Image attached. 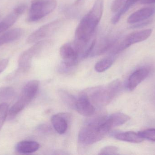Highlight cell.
Here are the masks:
<instances>
[{
  "mask_svg": "<svg viewBox=\"0 0 155 155\" xmlns=\"http://www.w3.org/2000/svg\"><path fill=\"white\" fill-rule=\"evenodd\" d=\"M23 33V30L20 28H15L5 32L0 35V47L19 39Z\"/></svg>",
  "mask_w": 155,
  "mask_h": 155,
  "instance_id": "17",
  "label": "cell"
},
{
  "mask_svg": "<svg viewBox=\"0 0 155 155\" xmlns=\"http://www.w3.org/2000/svg\"><path fill=\"white\" fill-rule=\"evenodd\" d=\"M136 1H138V0H136Z\"/></svg>",
  "mask_w": 155,
  "mask_h": 155,
  "instance_id": "30",
  "label": "cell"
},
{
  "mask_svg": "<svg viewBox=\"0 0 155 155\" xmlns=\"http://www.w3.org/2000/svg\"><path fill=\"white\" fill-rule=\"evenodd\" d=\"M40 82L31 80L25 85L17 102L9 109L8 115L13 117L21 113L35 97L39 90Z\"/></svg>",
  "mask_w": 155,
  "mask_h": 155,
  "instance_id": "4",
  "label": "cell"
},
{
  "mask_svg": "<svg viewBox=\"0 0 155 155\" xmlns=\"http://www.w3.org/2000/svg\"><path fill=\"white\" fill-rule=\"evenodd\" d=\"M152 22V20L150 19H147L145 21H143V22H139L135 24L134 25L132 28H140L146 26L150 24Z\"/></svg>",
  "mask_w": 155,
  "mask_h": 155,
  "instance_id": "26",
  "label": "cell"
},
{
  "mask_svg": "<svg viewBox=\"0 0 155 155\" xmlns=\"http://www.w3.org/2000/svg\"><path fill=\"white\" fill-rule=\"evenodd\" d=\"M119 40L117 35H109L104 36L98 42H96L91 53V56H98L110 52Z\"/></svg>",
  "mask_w": 155,
  "mask_h": 155,
  "instance_id": "9",
  "label": "cell"
},
{
  "mask_svg": "<svg viewBox=\"0 0 155 155\" xmlns=\"http://www.w3.org/2000/svg\"><path fill=\"white\" fill-rule=\"evenodd\" d=\"M151 72L150 67H140L133 72L128 77L127 82V90L132 91L134 90L142 82L145 80Z\"/></svg>",
  "mask_w": 155,
  "mask_h": 155,
  "instance_id": "10",
  "label": "cell"
},
{
  "mask_svg": "<svg viewBox=\"0 0 155 155\" xmlns=\"http://www.w3.org/2000/svg\"><path fill=\"white\" fill-rule=\"evenodd\" d=\"M155 13V7L142 8L133 13L128 17L127 22L135 24L149 19Z\"/></svg>",
  "mask_w": 155,
  "mask_h": 155,
  "instance_id": "13",
  "label": "cell"
},
{
  "mask_svg": "<svg viewBox=\"0 0 155 155\" xmlns=\"http://www.w3.org/2000/svg\"><path fill=\"white\" fill-rule=\"evenodd\" d=\"M51 42V41L50 40L40 41L23 52L20 56L18 60L19 70L23 72L29 70L34 57L42 51L47 45H50Z\"/></svg>",
  "mask_w": 155,
  "mask_h": 155,
  "instance_id": "7",
  "label": "cell"
},
{
  "mask_svg": "<svg viewBox=\"0 0 155 155\" xmlns=\"http://www.w3.org/2000/svg\"><path fill=\"white\" fill-rule=\"evenodd\" d=\"M104 2V0H95L92 9L77 25L73 43L80 59L88 57L93 50V39L103 15Z\"/></svg>",
  "mask_w": 155,
  "mask_h": 155,
  "instance_id": "1",
  "label": "cell"
},
{
  "mask_svg": "<svg viewBox=\"0 0 155 155\" xmlns=\"http://www.w3.org/2000/svg\"><path fill=\"white\" fill-rule=\"evenodd\" d=\"M9 111V107L6 103H0V130L2 129Z\"/></svg>",
  "mask_w": 155,
  "mask_h": 155,
  "instance_id": "22",
  "label": "cell"
},
{
  "mask_svg": "<svg viewBox=\"0 0 155 155\" xmlns=\"http://www.w3.org/2000/svg\"><path fill=\"white\" fill-rule=\"evenodd\" d=\"M86 0H76L74 2V5L75 6H80V5L84 3Z\"/></svg>",
  "mask_w": 155,
  "mask_h": 155,
  "instance_id": "28",
  "label": "cell"
},
{
  "mask_svg": "<svg viewBox=\"0 0 155 155\" xmlns=\"http://www.w3.org/2000/svg\"><path fill=\"white\" fill-rule=\"evenodd\" d=\"M152 32V29H148L136 31L129 34L121 41L119 40L110 51V54L117 56L131 45L147 40L150 37Z\"/></svg>",
  "mask_w": 155,
  "mask_h": 155,
  "instance_id": "6",
  "label": "cell"
},
{
  "mask_svg": "<svg viewBox=\"0 0 155 155\" xmlns=\"http://www.w3.org/2000/svg\"><path fill=\"white\" fill-rule=\"evenodd\" d=\"M127 1V0H114L111 6L112 12H117L124 6Z\"/></svg>",
  "mask_w": 155,
  "mask_h": 155,
  "instance_id": "25",
  "label": "cell"
},
{
  "mask_svg": "<svg viewBox=\"0 0 155 155\" xmlns=\"http://www.w3.org/2000/svg\"><path fill=\"white\" fill-rule=\"evenodd\" d=\"M114 137L119 141L134 143H141L143 140L138 133L134 132H118L114 134Z\"/></svg>",
  "mask_w": 155,
  "mask_h": 155,
  "instance_id": "18",
  "label": "cell"
},
{
  "mask_svg": "<svg viewBox=\"0 0 155 155\" xmlns=\"http://www.w3.org/2000/svg\"><path fill=\"white\" fill-rule=\"evenodd\" d=\"M60 96L64 103L71 108L75 109L77 99L71 94L64 91H61L60 93Z\"/></svg>",
  "mask_w": 155,
  "mask_h": 155,
  "instance_id": "21",
  "label": "cell"
},
{
  "mask_svg": "<svg viewBox=\"0 0 155 155\" xmlns=\"http://www.w3.org/2000/svg\"><path fill=\"white\" fill-rule=\"evenodd\" d=\"M116 56L110 55L98 61L95 66V70L97 72H103L109 69L114 62Z\"/></svg>",
  "mask_w": 155,
  "mask_h": 155,
  "instance_id": "19",
  "label": "cell"
},
{
  "mask_svg": "<svg viewBox=\"0 0 155 155\" xmlns=\"http://www.w3.org/2000/svg\"><path fill=\"white\" fill-rule=\"evenodd\" d=\"M152 96L153 100L155 101V85L152 90Z\"/></svg>",
  "mask_w": 155,
  "mask_h": 155,
  "instance_id": "29",
  "label": "cell"
},
{
  "mask_svg": "<svg viewBox=\"0 0 155 155\" xmlns=\"http://www.w3.org/2000/svg\"><path fill=\"white\" fill-rule=\"evenodd\" d=\"M119 150L118 147H116L107 146L104 147L100 150V153L98 154L100 155H118L119 154Z\"/></svg>",
  "mask_w": 155,
  "mask_h": 155,
  "instance_id": "24",
  "label": "cell"
},
{
  "mask_svg": "<svg viewBox=\"0 0 155 155\" xmlns=\"http://www.w3.org/2000/svg\"><path fill=\"white\" fill-rule=\"evenodd\" d=\"M130 119L127 115L122 113H117L107 117L106 123L111 130L117 126H120L126 123Z\"/></svg>",
  "mask_w": 155,
  "mask_h": 155,
  "instance_id": "15",
  "label": "cell"
},
{
  "mask_svg": "<svg viewBox=\"0 0 155 155\" xmlns=\"http://www.w3.org/2000/svg\"><path fill=\"white\" fill-rule=\"evenodd\" d=\"M141 3L143 4L155 3V0H141Z\"/></svg>",
  "mask_w": 155,
  "mask_h": 155,
  "instance_id": "27",
  "label": "cell"
},
{
  "mask_svg": "<svg viewBox=\"0 0 155 155\" xmlns=\"http://www.w3.org/2000/svg\"><path fill=\"white\" fill-rule=\"evenodd\" d=\"M39 143L33 141H21L16 144L15 150L21 154H30L35 153L40 148Z\"/></svg>",
  "mask_w": 155,
  "mask_h": 155,
  "instance_id": "16",
  "label": "cell"
},
{
  "mask_svg": "<svg viewBox=\"0 0 155 155\" xmlns=\"http://www.w3.org/2000/svg\"><path fill=\"white\" fill-rule=\"evenodd\" d=\"M69 115L60 113L52 116L51 121L54 130L60 134H63L67 131L68 126Z\"/></svg>",
  "mask_w": 155,
  "mask_h": 155,
  "instance_id": "14",
  "label": "cell"
},
{
  "mask_svg": "<svg viewBox=\"0 0 155 155\" xmlns=\"http://www.w3.org/2000/svg\"><path fill=\"white\" fill-rule=\"evenodd\" d=\"M107 117L101 114L88 120L78 133L79 143L84 145H89L102 140L109 132L104 125Z\"/></svg>",
  "mask_w": 155,
  "mask_h": 155,
  "instance_id": "2",
  "label": "cell"
},
{
  "mask_svg": "<svg viewBox=\"0 0 155 155\" xmlns=\"http://www.w3.org/2000/svg\"><path fill=\"white\" fill-rule=\"evenodd\" d=\"M121 83L116 80L105 86H97L84 93L87 95L93 104L97 106H104L110 103L119 93Z\"/></svg>",
  "mask_w": 155,
  "mask_h": 155,
  "instance_id": "3",
  "label": "cell"
},
{
  "mask_svg": "<svg viewBox=\"0 0 155 155\" xmlns=\"http://www.w3.org/2000/svg\"><path fill=\"white\" fill-rule=\"evenodd\" d=\"M15 93L14 89L10 86L0 88V103H5L4 101L12 99Z\"/></svg>",
  "mask_w": 155,
  "mask_h": 155,
  "instance_id": "20",
  "label": "cell"
},
{
  "mask_svg": "<svg viewBox=\"0 0 155 155\" xmlns=\"http://www.w3.org/2000/svg\"><path fill=\"white\" fill-rule=\"evenodd\" d=\"M26 7L25 4H21L15 7L12 12L6 15L0 22V33L8 30L13 25L19 17L24 13L26 10Z\"/></svg>",
  "mask_w": 155,
  "mask_h": 155,
  "instance_id": "11",
  "label": "cell"
},
{
  "mask_svg": "<svg viewBox=\"0 0 155 155\" xmlns=\"http://www.w3.org/2000/svg\"><path fill=\"white\" fill-rule=\"evenodd\" d=\"M75 109L81 115L91 117L94 115L95 109L94 104L86 94L81 93L76 101Z\"/></svg>",
  "mask_w": 155,
  "mask_h": 155,
  "instance_id": "12",
  "label": "cell"
},
{
  "mask_svg": "<svg viewBox=\"0 0 155 155\" xmlns=\"http://www.w3.org/2000/svg\"><path fill=\"white\" fill-rule=\"evenodd\" d=\"M63 23V20L57 19L44 25L32 33L27 38L28 43H33L50 37L58 31Z\"/></svg>",
  "mask_w": 155,
  "mask_h": 155,
  "instance_id": "8",
  "label": "cell"
},
{
  "mask_svg": "<svg viewBox=\"0 0 155 155\" xmlns=\"http://www.w3.org/2000/svg\"><path fill=\"white\" fill-rule=\"evenodd\" d=\"M57 6L56 0H33L28 13L27 22H37L54 11Z\"/></svg>",
  "mask_w": 155,
  "mask_h": 155,
  "instance_id": "5",
  "label": "cell"
},
{
  "mask_svg": "<svg viewBox=\"0 0 155 155\" xmlns=\"http://www.w3.org/2000/svg\"><path fill=\"white\" fill-rule=\"evenodd\" d=\"M138 134L143 139H146L155 142V129L151 128L147 129L139 132Z\"/></svg>",
  "mask_w": 155,
  "mask_h": 155,
  "instance_id": "23",
  "label": "cell"
}]
</instances>
